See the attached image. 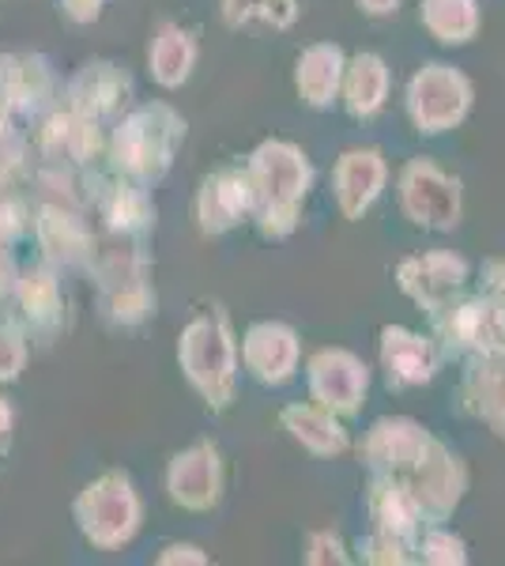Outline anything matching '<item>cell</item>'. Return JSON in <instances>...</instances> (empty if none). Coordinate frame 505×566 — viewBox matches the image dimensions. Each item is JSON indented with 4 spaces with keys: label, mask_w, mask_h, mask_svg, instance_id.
I'll use <instances>...</instances> for the list:
<instances>
[{
    "label": "cell",
    "mask_w": 505,
    "mask_h": 566,
    "mask_svg": "<svg viewBox=\"0 0 505 566\" xmlns=\"http://www.w3.org/2000/svg\"><path fill=\"white\" fill-rule=\"evenodd\" d=\"M57 4L72 23H91L103 12V0H57Z\"/></svg>",
    "instance_id": "83f0119b"
},
{
    "label": "cell",
    "mask_w": 505,
    "mask_h": 566,
    "mask_svg": "<svg viewBox=\"0 0 505 566\" xmlns=\"http://www.w3.org/2000/svg\"><path fill=\"white\" fill-rule=\"evenodd\" d=\"M253 200L264 197V227L272 219H283V227H295V200L306 193L309 167L302 163V155L287 144H264L253 159Z\"/></svg>",
    "instance_id": "7a4b0ae2"
},
{
    "label": "cell",
    "mask_w": 505,
    "mask_h": 566,
    "mask_svg": "<svg viewBox=\"0 0 505 566\" xmlns=\"http://www.w3.org/2000/svg\"><path fill=\"white\" fill-rule=\"evenodd\" d=\"M27 227H31L27 205L15 193H8V186H0V245H12Z\"/></svg>",
    "instance_id": "d4e9b609"
},
{
    "label": "cell",
    "mask_w": 505,
    "mask_h": 566,
    "mask_svg": "<svg viewBox=\"0 0 505 566\" xmlns=\"http://www.w3.org/2000/svg\"><path fill=\"white\" fill-rule=\"evenodd\" d=\"M12 431H15V408H12V400L0 392V450L12 442Z\"/></svg>",
    "instance_id": "f1b7e54d"
},
{
    "label": "cell",
    "mask_w": 505,
    "mask_h": 566,
    "mask_svg": "<svg viewBox=\"0 0 505 566\" xmlns=\"http://www.w3.org/2000/svg\"><path fill=\"white\" fill-rule=\"evenodd\" d=\"M27 355H31V348H27L23 328L0 322V386L20 378L27 367Z\"/></svg>",
    "instance_id": "603a6c76"
},
{
    "label": "cell",
    "mask_w": 505,
    "mask_h": 566,
    "mask_svg": "<svg viewBox=\"0 0 505 566\" xmlns=\"http://www.w3.org/2000/svg\"><path fill=\"white\" fill-rule=\"evenodd\" d=\"M0 84H4L12 109H23V114H39L53 95L50 69H45L42 57H31V53L0 57Z\"/></svg>",
    "instance_id": "ba28073f"
},
{
    "label": "cell",
    "mask_w": 505,
    "mask_h": 566,
    "mask_svg": "<svg viewBox=\"0 0 505 566\" xmlns=\"http://www.w3.org/2000/svg\"><path fill=\"white\" fill-rule=\"evenodd\" d=\"M250 205H253L250 175L219 170L215 178H208L204 197H200V219H204V231H227V227H234Z\"/></svg>",
    "instance_id": "9c48e42d"
},
{
    "label": "cell",
    "mask_w": 505,
    "mask_h": 566,
    "mask_svg": "<svg viewBox=\"0 0 505 566\" xmlns=\"http://www.w3.org/2000/svg\"><path fill=\"white\" fill-rule=\"evenodd\" d=\"M181 359L189 367V378L204 389L208 405L223 408L231 405V378H234V352L231 336L223 325H211L208 317L189 325L186 344H181Z\"/></svg>",
    "instance_id": "277c9868"
},
{
    "label": "cell",
    "mask_w": 505,
    "mask_h": 566,
    "mask_svg": "<svg viewBox=\"0 0 505 566\" xmlns=\"http://www.w3.org/2000/svg\"><path fill=\"white\" fill-rule=\"evenodd\" d=\"M15 276H20V264H15V258H12V245H0V303L12 298Z\"/></svg>",
    "instance_id": "4316f807"
},
{
    "label": "cell",
    "mask_w": 505,
    "mask_h": 566,
    "mask_svg": "<svg viewBox=\"0 0 505 566\" xmlns=\"http://www.w3.org/2000/svg\"><path fill=\"white\" fill-rule=\"evenodd\" d=\"M15 310H20V322L27 325V333L50 336L61 325V283L53 276L50 264H31L20 269L15 276Z\"/></svg>",
    "instance_id": "52a82bcc"
},
{
    "label": "cell",
    "mask_w": 505,
    "mask_h": 566,
    "mask_svg": "<svg viewBox=\"0 0 505 566\" xmlns=\"http://www.w3.org/2000/svg\"><path fill=\"white\" fill-rule=\"evenodd\" d=\"M385 367H389L392 386H408V381H427L434 374V359L419 336L403 328H385Z\"/></svg>",
    "instance_id": "9a60e30c"
},
{
    "label": "cell",
    "mask_w": 505,
    "mask_h": 566,
    "mask_svg": "<svg viewBox=\"0 0 505 566\" xmlns=\"http://www.w3.org/2000/svg\"><path fill=\"white\" fill-rule=\"evenodd\" d=\"M358 4L366 8V12L374 15H385V12H397V0H358Z\"/></svg>",
    "instance_id": "f546056e"
},
{
    "label": "cell",
    "mask_w": 505,
    "mask_h": 566,
    "mask_svg": "<svg viewBox=\"0 0 505 566\" xmlns=\"http://www.w3.org/2000/svg\"><path fill=\"white\" fill-rule=\"evenodd\" d=\"M283 419L295 427V438H298V442H306L309 450H317V453L347 450V434L339 431V427L325 412H314V408H287Z\"/></svg>",
    "instance_id": "44dd1931"
},
{
    "label": "cell",
    "mask_w": 505,
    "mask_h": 566,
    "mask_svg": "<svg viewBox=\"0 0 505 566\" xmlns=\"http://www.w3.org/2000/svg\"><path fill=\"white\" fill-rule=\"evenodd\" d=\"M336 76H339L336 45H317V50H309L306 57L298 61V91L306 95V103H314V106L333 103Z\"/></svg>",
    "instance_id": "ac0fdd59"
},
{
    "label": "cell",
    "mask_w": 505,
    "mask_h": 566,
    "mask_svg": "<svg viewBox=\"0 0 505 566\" xmlns=\"http://www.w3.org/2000/svg\"><path fill=\"white\" fill-rule=\"evenodd\" d=\"M181 133H186V125H181L167 106L140 109L136 117H128L125 129H117V140H114L117 167L133 170V175H144V178L162 175Z\"/></svg>",
    "instance_id": "6da1fadb"
},
{
    "label": "cell",
    "mask_w": 505,
    "mask_h": 566,
    "mask_svg": "<svg viewBox=\"0 0 505 566\" xmlns=\"http://www.w3.org/2000/svg\"><path fill=\"white\" fill-rule=\"evenodd\" d=\"M192 39L178 27H162V34L155 39V50H151V69H155V80L159 84H181L189 76V65H192Z\"/></svg>",
    "instance_id": "d6986e66"
},
{
    "label": "cell",
    "mask_w": 505,
    "mask_h": 566,
    "mask_svg": "<svg viewBox=\"0 0 505 566\" xmlns=\"http://www.w3.org/2000/svg\"><path fill=\"white\" fill-rule=\"evenodd\" d=\"M385 178L381 155L378 151H351L339 163V200H344L347 216H362L366 205L378 197V186Z\"/></svg>",
    "instance_id": "5bb4252c"
},
{
    "label": "cell",
    "mask_w": 505,
    "mask_h": 566,
    "mask_svg": "<svg viewBox=\"0 0 505 566\" xmlns=\"http://www.w3.org/2000/svg\"><path fill=\"white\" fill-rule=\"evenodd\" d=\"M122 95H125L122 72H117L114 65H87L69 87V109L80 117L98 122V117L109 114V109H117Z\"/></svg>",
    "instance_id": "8fae6325"
},
{
    "label": "cell",
    "mask_w": 505,
    "mask_h": 566,
    "mask_svg": "<svg viewBox=\"0 0 505 566\" xmlns=\"http://www.w3.org/2000/svg\"><path fill=\"white\" fill-rule=\"evenodd\" d=\"M411 272H419V280L403 276V287L419 298L427 310H438L453 295V287L464 280V261L461 258H427V261H411Z\"/></svg>",
    "instance_id": "2e32d148"
},
{
    "label": "cell",
    "mask_w": 505,
    "mask_h": 566,
    "mask_svg": "<svg viewBox=\"0 0 505 566\" xmlns=\"http://www.w3.org/2000/svg\"><path fill=\"white\" fill-rule=\"evenodd\" d=\"M309 370H320V374L333 378L328 381V389H317V392L320 397H328L325 405H336V408H344V412H351V408L358 405V392H366V367H358L351 355H344V352L317 355Z\"/></svg>",
    "instance_id": "e0dca14e"
},
{
    "label": "cell",
    "mask_w": 505,
    "mask_h": 566,
    "mask_svg": "<svg viewBox=\"0 0 505 566\" xmlns=\"http://www.w3.org/2000/svg\"><path fill=\"white\" fill-rule=\"evenodd\" d=\"M411 181H419L427 189V197L415 193V189H403V200H408V212L415 216V223H427V227H453L456 223V181H449L438 175L434 167H411L408 170Z\"/></svg>",
    "instance_id": "30bf717a"
},
{
    "label": "cell",
    "mask_w": 505,
    "mask_h": 566,
    "mask_svg": "<svg viewBox=\"0 0 505 566\" xmlns=\"http://www.w3.org/2000/svg\"><path fill=\"white\" fill-rule=\"evenodd\" d=\"M250 15H269L275 27L295 20V0H227V20L245 23Z\"/></svg>",
    "instance_id": "cb8c5ba5"
},
{
    "label": "cell",
    "mask_w": 505,
    "mask_h": 566,
    "mask_svg": "<svg viewBox=\"0 0 505 566\" xmlns=\"http://www.w3.org/2000/svg\"><path fill=\"white\" fill-rule=\"evenodd\" d=\"M106 219H109L114 231H133V227H148L151 208H148V200L136 193V189L117 186L106 200Z\"/></svg>",
    "instance_id": "7402d4cb"
},
{
    "label": "cell",
    "mask_w": 505,
    "mask_h": 566,
    "mask_svg": "<svg viewBox=\"0 0 505 566\" xmlns=\"http://www.w3.org/2000/svg\"><path fill=\"white\" fill-rule=\"evenodd\" d=\"M464 106L467 84L442 65H430V72H422L411 84V114L422 125V133H442L445 125H453L464 114Z\"/></svg>",
    "instance_id": "5b68a950"
},
{
    "label": "cell",
    "mask_w": 505,
    "mask_h": 566,
    "mask_svg": "<svg viewBox=\"0 0 505 566\" xmlns=\"http://www.w3.org/2000/svg\"><path fill=\"white\" fill-rule=\"evenodd\" d=\"M347 98H351V114L355 117H370L378 114V106L385 103V65L378 57H355L351 65V84H347Z\"/></svg>",
    "instance_id": "ffe728a7"
},
{
    "label": "cell",
    "mask_w": 505,
    "mask_h": 566,
    "mask_svg": "<svg viewBox=\"0 0 505 566\" xmlns=\"http://www.w3.org/2000/svg\"><path fill=\"white\" fill-rule=\"evenodd\" d=\"M245 363L261 381H283L295 367V336L283 325H256L245 340Z\"/></svg>",
    "instance_id": "7c38bea8"
},
{
    "label": "cell",
    "mask_w": 505,
    "mask_h": 566,
    "mask_svg": "<svg viewBox=\"0 0 505 566\" xmlns=\"http://www.w3.org/2000/svg\"><path fill=\"white\" fill-rule=\"evenodd\" d=\"M34 239H39L42 253L50 261L61 264H80L91 258V234L84 227V219L72 212L61 200H45V205L31 219Z\"/></svg>",
    "instance_id": "8992f818"
},
{
    "label": "cell",
    "mask_w": 505,
    "mask_h": 566,
    "mask_svg": "<svg viewBox=\"0 0 505 566\" xmlns=\"http://www.w3.org/2000/svg\"><path fill=\"white\" fill-rule=\"evenodd\" d=\"M170 488L173 499L186 502L192 510H204L219 495V480H215V450L211 446H197L186 458H178L170 472Z\"/></svg>",
    "instance_id": "4fadbf2b"
},
{
    "label": "cell",
    "mask_w": 505,
    "mask_h": 566,
    "mask_svg": "<svg viewBox=\"0 0 505 566\" xmlns=\"http://www.w3.org/2000/svg\"><path fill=\"white\" fill-rule=\"evenodd\" d=\"M427 559H438V563H464V544L461 541H449L442 533H430L427 536Z\"/></svg>",
    "instance_id": "484cf974"
},
{
    "label": "cell",
    "mask_w": 505,
    "mask_h": 566,
    "mask_svg": "<svg viewBox=\"0 0 505 566\" xmlns=\"http://www.w3.org/2000/svg\"><path fill=\"white\" fill-rule=\"evenodd\" d=\"M76 522L84 528V536L98 547H114L133 536L136 528V499L125 476L109 472V476L95 480L84 488V495L76 499Z\"/></svg>",
    "instance_id": "3957f363"
}]
</instances>
